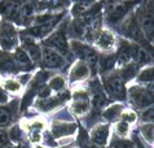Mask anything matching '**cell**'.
<instances>
[{
	"label": "cell",
	"instance_id": "6da1fadb",
	"mask_svg": "<svg viewBox=\"0 0 154 148\" xmlns=\"http://www.w3.org/2000/svg\"><path fill=\"white\" fill-rule=\"evenodd\" d=\"M117 30L122 34L123 37H126L128 39H132L134 42H136L135 44L143 47V48H145V47H148L149 50L152 48L150 43L145 39L143 31H141V29L139 27L135 14H130L128 17H126V18L117 26Z\"/></svg>",
	"mask_w": 154,
	"mask_h": 148
},
{
	"label": "cell",
	"instance_id": "7a4b0ae2",
	"mask_svg": "<svg viewBox=\"0 0 154 148\" xmlns=\"http://www.w3.org/2000/svg\"><path fill=\"white\" fill-rule=\"evenodd\" d=\"M66 29H67V25L63 22V24H61V26H58L56 29V31L51 33V35H48V38L43 40L44 47H48V48L58 52V53L63 56L65 59L71 55L69 40H67Z\"/></svg>",
	"mask_w": 154,
	"mask_h": 148
},
{
	"label": "cell",
	"instance_id": "3957f363",
	"mask_svg": "<svg viewBox=\"0 0 154 148\" xmlns=\"http://www.w3.org/2000/svg\"><path fill=\"white\" fill-rule=\"evenodd\" d=\"M71 53H74L75 56H78L80 61H83L88 65L91 74L96 73L97 63H98V53L93 47L88 46L87 43H83L78 40V39H72L69 43Z\"/></svg>",
	"mask_w": 154,
	"mask_h": 148
},
{
	"label": "cell",
	"instance_id": "277c9868",
	"mask_svg": "<svg viewBox=\"0 0 154 148\" xmlns=\"http://www.w3.org/2000/svg\"><path fill=\"white\" fill-rule=\"evenodd\" d=\"M102 85H104V90L109 98L114 100H122V101L126 100L127 91L125 87V82L119 77L118 72H112L106 74L102 79Z\"/></svg>",
	"mask_w": 154,
	"mask_h": 148
},
{
	"label": "cell",
	"instance_id": "5b68a950",
	"mask_svg": "<svg viewBox=\"0 0 154 148\" xmlns=\"http://www.w3.org/2000/svg\"><path fill=\"white\" fill-rule=\"evenodd\" d=\"M135 17L145 39L149 43H152L153 40V3L148 2L143 4L137 9V12H136Z\"/></svg>",
	"mask_w": 154,
	"mask_h": 148
},
{
	"label": "cell",
	"instance_id": "8992f818",
	"mask_svg": "<svg viewBox=\"0 0 154 148\" xmlns=\"http://www.w3.org/2000/svg\"><path fill=\"white\" fill-rule=\"evenodd\" d=\"M128 98L134 107L139 109H145V108L152 107L153 104V90L152 85H148L146 87L141 86H131L128 88Z\"/></svg>",
	"mask_w": 154,
	"mask_h": 148
},
{
	"label": "cell",
	"instance_id": "52a82bcc",
	"mask_svg": "<svg viewBox=\"0 0 154 148\" xmlns=\"http://www.w3.org/2000/svg\"><path fill=\"white\" fill-rule=\"evenodd\" d=\"M20 37L18 31L11 22H2L0 24V47L4 52L14 51L18 47Z\"/></svg>",
	"mask_w": 154,
	"mask_h": 148
},
{
	"label": "cell",
	"instance_id": "ba28073f",
	"mask_svg": "<svg viewBox=\"0 0 154 148\" xmlns=\"http://www.w3.org/2000/svg\"><path fill=\"white\" fill-rule=\"evenodd\" d=\"M135 3H112L108 5L106 9V22L110 26H117L122 22L123 20L127 17V13L134 7Z\"/></svg>",
	"mask_w": 154,
	"mask_h": 148
},
{
	"label": "cell",
	"instance_id": "9c48e42d",
	"mask_svg": "<svg viewBox=\"0 0 154 148\" xmlns=\"http://www.w3.org/2000/svg\"><path fill=\"white\" fill-rule=\"evenodd\" d=\"M40 61L43 66L49 70L53 69H61L66 65V59L61 56L58 52L48 48V47H43L42 48V59Z\"/></svg>",
	"mask_w": 154,
	"mask_h": 148
},
{
	"label": "cell",
	"instance_id": "30bf717a",
	"mask_svg": "<svg viewBox=\"0 0 154 148\" xmlns=\"http://www.w3.org/2000/svg\"><path fill=\"white\" fill-rule=\"evenodd\" d=\"M91 109V99L87 91L78 90L72 94V104H71V111L75 114H84L85 112Z\"/></svg>",
	"mask_w": 154,
	"mask_h": 148
},
{
	"label": "cell",
	"instance_id": "8fae6325",
	"mask_svg": "<svg viewBox=\"0 0 154 148\" xmlns=\"http://www.w3.org/2000/svg\"><path fill=\"white\" fill-rule=\"evenodd\" d=\"M109 134H110L109 125L98 124V125L95 126V127H92L91 133H89V135H88V139H89V142H91L93 146L104 147V146L108 144Z\"/></svg>",
	"mask_w": 154,
	"mask_h": 148
},
{
	"label": "cell",
	"instance_id": "7c38bea8",
	"mask_svg": "<svg viewBox=\"0 0 154 148\" xmlns=\"http://www.w3.org/2000/svg\"><path fill=\"white\" fill-rule=\"evenodd\" d=\"M70 98L69 92H63L58 96H49L47 99H36L35 100V107L39 111H44V112H49L57 108L58 105H61L63 101H66Z\"/></svg>",
	"mask_w": 154,
	"mask_h": 148
},
{
	"label": "cell",
	"instance_id": "4fadbf2b",
	"mask_svg": "<svg viewBox=\"0 0 154 148\" xmlns=\"http://www.w3.org/2000/svg\"><path fill=\"white\" fill-rule=\"evenodd\" d=\"M0 14L7 20L18 22L21 21V4L13 2H0Z\"/></svg>",
	"mask_w": 154,
	"mask_h": 148
},
{
	"label": "cell",
	"instance_id": "5bb4252c",
	"mask_svg": "<svg viewBox=\"0 0 154 148\" xmlns=\"http://www.w3.org/2000/svg\"><path fill=\"white\" fill-rule=\"evenodd\" d=\"M21 40H22V47H21V48L29 55V57L31 59V61L34 64L39 63L40 59H42V47L38 44L32 38H29V37H25V35L21 38Z\"/></svg>",
	"mask_w": 154,
	"mask_h": 148
},
{
	"label": "cell",
	"instance_id": "9a60e30c",
	"mask_svg": "<svg viewBox=\"0 0 154 148\" xmlns=\"http://www.w3.org/2000/svg\"><path fill=\"white\" fill-rule=\"evenodd\" d=\"M95 44L97 46V48H100L102 51H112L115 46V38L114 34L108 29L100 30V33L95 38Z\"/></svg>",
	"mask_w": 154,
	"mask_h": 148
},
{
	"label": "cell",
	"instance_id": "2e32d148",
	"mask_svg": "<svg viewBox=\"0 0 154 148\" xmlns=\"http://www.w3.org/2000/svg\"><path fill=\"white\" fill-rule=\"evenodd\" d=\"M12 56H13V60L17 64V66H18L20 72H30L35 68V64L31 61V59L29 57V55L21 48L20 46L13 51V55Z\"/></svg>",
	"mask_w": 154,
	"mask_h": 148
},
{
	"label": "cell",
	"instance_id": "e0dca14e",
	"mask_svg": "<svg viewBox=\"0 0 154 148\" xmlns=\"http://www.w3.org/2000/svg\"><path fill=\"white\" fill-rule=\"evenodd\" d=\"M76 131L75 124L70 122H62V121H53L51 133L54 138H63V137H71Z\"/></svg>",
	"mask_w": 154,
	"mask_h": 148
},
{
	"label": "cell",
	"instance_id": "ac0fdd59",
	"mask_svg": "<svg viewBox=\"0 0 154 148\" xmlns=\"http://www.w3.org/2000/svg\"><path fill=\"white\" fill-rule=\"evenodd\" d=\"M0 73L3 74H17L20 69L14 63L13 56L9 52H0Z\"/></svg>",
	"mask_w": 154,
	"mask_h": 148
},
{
	"label": "cell",
	"instance_id": "d6986e66",
	"mask_svg": "<svg viewBox=\"0 0 154 148\" xmlns=\"http://www.w3.org/2000/svg\"><path fill=\"white\" fill-rule=\"evenodd\" d=\"M89 74H91V70H89L88 65L79 60V61H76L72 65L71 70L69 73V79L70 82H79L88 78Z\"/></svg>",
	"mask_w": 154,
	"mask_h": 148
},
{
	"label": "cell",
	"instance_id": "ffe728a7",
	"mask_svg": "<svg viewBox=\"0 0 154 148\" xmlns=\"http://www.w3.org/2000/svg\"><path fill=\"white\" fill-rule=\"evenodd\" d=\"M131 61L135 63L137 66H140V65H149L152 63V56L145 48L135 44V43H132Z\"/></svg>",
	"mask_w": 154,
	"mask_h": 148
},
{
	"label": "cell",
	"instance_id": "44dd1931",
	"mask_svg": "<svg viewBox=\"0 0 154 148\" xmlns=\"http://www.w3.org/2000/svg\"><path fill=\"white\" fill-rule=\"evenodd\" d=\"M131 53H132V43L126 40V39H121V44H119L118 52L115 55L117 63L121 65H126L131 63Z\"/></svg>",
	"mask_w": 154,
	"mask_h": 148
},
{
	"label": "cell",
	"instance_id": "7402d4cb",
	"mask_svg": "<svg viewBox=\"0 0 154 148\" xmlns=\"http://www.w3.org/2000/svg\"><path fill=\"white\" fill-rule=\"evenodd\" d=\"M115 64H117V57H115V55L113 53H108V55H101L100 57H98V72L101 74H106L112 73L113 69L115 66Z\"/></svg>",
	"mask_w": 154,
	"mask_h": 148
},
{
	"label": "cell",
	"instance_id": "603a6c76",
	"mask_svg": "<svg viewBox=\"0 0 154 148\" xmlns=\"http://www.w3.org/2000/svg\"><path fill=\"white\" fill-rule=\"evenodd\" d=\"M17 105V101H13L9 105H2L0 107V127H5L12 124L14 118V108Z\"/></svg>",
	"mask_w": 154,
	"mask_h": 148
},
{
	"label": "cell",
	"instance_id": "cb8c5ba5",
	"mask_svg": "<svg viewBox=\"0 0 154 148\" xmlns=\"http://www.w3.org/2000/svg\"><path fill=\"white\" fill-rule=\"evenodd\" d=\"M137 72H139V66L136 65L135 63H128L126 65H123L122 69L118 72L119 74V77L122 78V81L125 82H128V81H131L132 78H135L136 76H137Z\"/></svg>",
	"mask_w": 154,
	"mask_h": 148
},
{
	"label": "cell",
	"instance_id": "d4e9b609",
	"mask_svg": "<svg viewBox=\"0 0 154 148\" xmlns=\"http://www.w3.org/2000/svg\"><path fill=\"white\" fill-rule=\"evenodd\" d=\"M123 109H125V107H123L122 104L117 103V104H113V105H110L109 108H106V111L102 113V116H104V118L110 121V122H113V121H115L117 118L121 117Z\"/></svg>",
	"mask_w": 154,
	"mask_h": 148
},
{
	"label": "cell",
	"instance_id": "484cf974",
	"mask_svg": "<svg viewBox=\"0 0 154 148\" xmlns=\"http://www.w3.org/2000/svg\"><path fill=\"white\" fill-rule=\"evenodd\" d=\"M66 81L62 76H53L48 82V87L51 91H56V92H60L65 88Z\"/></svg>",
	"mask_w": 154,
	"mask_h": 148
},
{
	"label": "cell",
	"instance_id": "4316f807",
	"mask_svg": "<svg viewBox=\"0 0 154 148\" xmlns=\"http://www.w3.org/2000/svg\"><path fill=\"white\" fill-rule=\"evenodd\" d=\"M137 81L141 83H146V85H152L153 82V66H148L143 69V72H140Z\"/></svg>",
	"mask_w": 154,
	"mask_h": 148
},
{
	"label": "cell",
	"instance_id": "83f0119b",
	"mask_svg": "<svg viewBox=\"0 0 154 148\" xmlns=\"http://www.w3.org/2000/svg\"><path fill=\"white\" fill-rule=\"evenodd\" d=\"M140 133L148 143H153V124L145 122L140 126Z\"/></svg>",
	"mask_w": 154,
	"mask_h": 148
},
{
	"label": "cell",
	"instance_id": "f1b7e54d",
	"mask_svg": "<svg viewBox=\"0 0 154 148\" xmlns=\"http://www.w3.org/2000/svg\"><path fill=\"white\" fill-rule=\"evenodd\" d=\"M8 133V137H9L11 142H14V143H20L21 140L23 139V133H22V129L18 125H14L12 129H9Z\"/></svg>",
	"mask_w": 154,
	"mask_h": 148
},
{
	"label": "cell",
	"instance_id": "f546056e",
	"mask_svg": "<svg viewBox=\"0 0 154 148\" xmlns=\"http://www.w3.org/2000/svg\"><path fill=\"white\" fill-rule=\"evenodd\" d=\"M3 90H5L7 92H18L21 90V85L17 79L9 78V79H5L3 82Z\"/></svg>",
	"mask_w": 154,
	"mask_h": 148
},
{
	"label": "cell",
	"instance_id": "4dcf8cb0",
	"mask_svg": "<svg viewBox=\"0 0 154 148\" xmlns=\"http://www.w3.org/2000/svg\"><path fill=\"white\" fill-rule=\"evenodd\" d=\"M113 148H135V143L128 139H123V138H117L112 142Z\"/></svg>",
	"mask_w": 154,
	"mask_h": 148
},
{
	"label": "cell",
	"instance_id": "1f68e13d",
	"mask_svg": "<svg viewBox=\"0 0 154 148\" xmlns=\"http://www.w3.org/2000/svg\"><path fill=\"white\" fill-rule=\"evenodd\" d=\"M115 133L118 134L121 138H125L128 135V133H130V127H128V124L123 122V121H119L115 125Z\"/></svg>",
	"mask_w": 154,
	"mask_h": 148
},
{
	"label": "cell",
	"instance_id": "d6a6232c",
	"mask_svg": "<svg viewBox=\"0 0 154 148\" xmlns=\"http://www.w3.org/2000/svg\"><path fill=\"white\" fill-rule=\"evenodd\" d=\"M0 148H12V142L4 129H0Z\"/></svg>",
	"mask_w": 154,
	"mask_h": 148
},
{
	"label": "cell",
	"instance_id": "836d02e7",
	"mask_svg": "<svg viewBox=\"0 0 154 148\" xmlns=\"http://www.w3.org/2000/svg\"><path fill=\"white\" fill-rule=\"evenodd\" d=\"M121 118L123 122H126V124H134V122H136L137 117H136V113L132 111H123L121 114Z\"/></svg>",
	"mask_w": 154,
	"mask_h": 148
},
{
	"label": "cell",
	"instance_id": "e575fe53",
	"mask_svg": "<svg viewBox=\"0 0 154 148\" xmlns=\"http://www.w3.org/2000/svg\"><path fill=\"white\" fill-rule=\"evenodd\" d=\"M141 118H143V121H145V122H152V121H153V108L149 107V108H145V109H143Z\"/></svg>",
	"mask_w": 154,
	"mask_h": 148
},
{
	"label": "cell",
	"instance_id": "d590c367",
	"mask_svg": "<svg viewBox=\"0 0 154 148\" xmlns=\"http://www.w3.org/2000/svg\"><path fill=\"white\" fill-rule=\"evenodd\" d=\"M8 101H9V95L5 90L0 88V104H7Z\"/></svg>",
	"mask_w": 154,
	"mask_h": 148
},
{
	"label": "cell",
	"instance_id": "8d00e7d4",
	"mask_svg": "<svg viewBox=\"0 0 154 148\" xmlns=\"http://www.w3.org/2000/svg\"><path fill=\"white\" fill-rule=\"evenodd\" d=\"M18 82H20V85H26L27 82H30V79H31V76L30 74H23V76H21L18 77Z\"/></svg>",
	"mask_w": 154,
	"mask_h": 148
},
{
	"label": "cell",
	"instance_id": "74e56055",
	"mask_svg": "<svg viewBox=\"0 0 154 148\" xmlns=\"http://www.w3.org/2000/svg\"><path fill=\"white\" fill-rule=\"evenodd\" d=\"M32 148H44V147H43V146H39V144H36V146H34Z\"/></svg>",
	"mask_w": 154,
	"mask_h": 148
},
{
	"label": "cell",
	"instance_id": "f35d334b",
	"mask_svg": "<svg viewBox=\"0 0 154 148\" xmlns=\"http://www.w3.org/2000/svg\"><path fill=\"white\" fill-rule=\"evenodd\" d=\"M18 148H27V147H25V146H20Z\"/></svg>",
	"mask_w": 154,
	"mask_h": 148
}]
</instances>
